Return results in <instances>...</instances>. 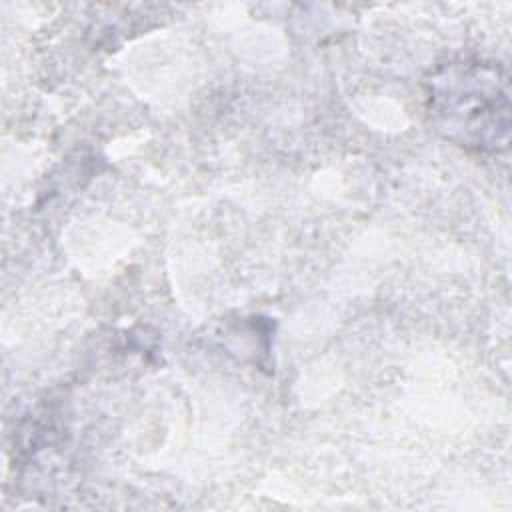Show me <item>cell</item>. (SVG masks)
Listing matches in <instances>:
<instances>
[{"mask_svg": "<svg viewBox=\"0 0 512 512\" xmlns=\"http://www.w3.org/2000/svg\"><path fill=\"white\" fill-rule=\"evenodd\" d=\"M432 108L440 128L462 146L496 148L508 132L506 82L490 68L450 70L434 80Z\"/></svg>", "mask_w": 512, "mask_h": 512, "instance_id": "cell-1", "label": "cell"}]
</instances>
